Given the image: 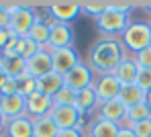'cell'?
<instances>
[{"label":"cell","instance_id":"1","mask_svg":"<svg viewBox=\"0 0 151 137\" xmlns=\"http://www.w3.org/2000/svg\"><path fill=\"white\" fill-rule=\"evenodd\" d=\"M125 45L121 43V39H112V37H100L96 39L90 49H88V57L86 63L88 68L96 74V76H104V74H114L116 66L127 57Z\"/></svg>","mask_w":151,"mask_h":137},{"label":"cell","instance_id":"2","mask_svg":"<svg viewBox=\"0 0 151 137\" xmlns=\"http://www.w3.org/2000/svg\"><path fill=\"white\" fill-rule=\"evenodd\" d=\"M121 43L125 45V51L129 55H135L151 45V25L143 21H133L127 31L121 35Z\"/></svg>","mask_w":151,"mask_h":137},{"label":"cell","instance_id":"3","mask_svg":"<svg viewBox=\"0 0 151 137\" xmlns=\"http://www.w3.org/2000/svg\"><path fill=\"white\" fill-rule=\"evenodd\" d=\"M131 14H123L116 12L114 8H106L100 17L96 19V29L102 33V37H112V39H121V35L127 31L131 25Z\"/></svg>","mask_w":151,"mask_h":137},{"label":"cell","instance_id":"4","mask_svg":"<svg viewBox=\"0 0 151 137\" xmlns=\"http://www.w3.org/2000/svg\"><path fill=\"white\" fill-rule=\"evenodd\" d=\"M10 10V27L8 31L14 37H29V31L33 29L37 21V12L33 10L31 4H8L6 6Z\"/></svg>","mask_w":151,"mask_h":137},{"label":"cell","instance_id":"5","mask_svg":"<svg viewBox=\"0 0 151 137\" xmlns=\"http://www.w3.org/2000/svg\"><path fill=\"white\" fill-rule=\"evenodd\" d=\"M51 59H53V72L59 74V76H65L74 70L76 66L82 63V57L78 53L74 45L72 47H61V49H55L51 53Z\"/></svg>","mask_w":151,"mask_h":137},{"label":"cell","instance_id":"6","mask_svg":"<svg viewBox=\"0 0 151 137\" xmlns=\"http://www.w3.org/2000/svg\"><path fill=\"white\" fill-rule=\"evenodd\" d=\"M49 21L72 25L82 14V2H51L49 6Z\"/></svg>","mask_w":151,"mask_h":137},{"label":"cell","instance_id":"7","mask_svg":"<svg viewBox=\"0 0 151 137\" xmlns=\"http://www.w3.org/2000/svg\"><path fill=\"white\" fill-rule=\"evenodd\" d=\"M121 88H123V82H121L114 74L96 76V80H94V92H96V96H98L100 105H102V102L112 100V98H119Z\"/></svg>","mask_w":151,"mask_h":137},{"label":"cell","instance_id":"8","mask_svg":"<svg viewBox=\"0 0 151 137\" xmlns=\"http://www.w3.org/2000/svg\"><path fill=\"white\" fill-rule=\"evenodd\" d=\"M94 80H96V78H94V72H92V70L88 68V63H84V61H82L80 66H76L70 74L63 76L65 86H70L76 92H82V90L94 86Z\"/></svg>","mask_w":151,"mask_h":137},{"label":"cell","instance_id":"9","mask_svg":"<svg viewBox=\"0 0 151 137\" xmlns=\"http://www.w3.org/2000/svg\"><path fill=\"white\" fill-rule=\"evenodd\" d=\"M76 39V31L72 25H63V23H53L49 21V45L53 49H61V47H72Z\"/></svg>","mask_w":151,"mask_h":137},{"label":"cell","instance_id":"10","mask_svg":"<svg viewBox=\"0 0 151 137\" xmlns=\"http://www.w3.org/2000/svg\"><path fill=\"white\" fill-rule=\"evenodd\" d=\"M53 123L57 125L59 131H68V129H76L78 121L84 117L76 107H53L49 112Z\"/></svg>","mask_w":151,"mask_h":137},{"label":"cell","instance_id":"11","mask_svg":"<svg viewBox=\"0 0 151 137\" xmlns=\"http://www.w3.org/2000/svg\"><path fill=\"white\" fill-rule=\"evenodd\" d=\"M127 107L119 100V98H112V100H108V102H102L100 107H98V117L102 119H106V121H110V123H114V125H119V127H123L127 121Z\"/></svg>","mask_w":151,"mask_h":137},{"label":"cell","instance_id":"12","mask_svg":"<svg viewBox=\"0 0 151 137\" xmlns=\"http://www.w3.org/2000/svg\"><path fill=\"white\" fill-rule=\"evenodd\" d=\"M27 102V115L31 119H37V117H45L49 115L51 109H53V98L51 96H45L43 92H33L31 96L25 98Z\"/></svg>","mask_w":151,"mask_h":137},{"label":"cell","instance_id":"13","mask_svg":"<svg viewBox=\"0 0 151 137\" xmlns=\"http://www.w3.org/2000/svg\"><path fill=\"white\" fill-rule=\"evenodd\" d=\"M51 72H53V59H51V53L43 51V49L27 61V74L33 76L35 80L47 76V74H51Z\"/></svg>","mask_w":151,"mask_h":137},{"label":"cell","instance_id":"14","mask_svg":"<svg viewBox=\"0 0 151 137\" xmlns=\"http://www.w3.org/2000/svg\"><path fill=\"white\" fill-rule=\"evenodd\" d=\"M0 110H2V115H4V119H6V121H10V119H17V117H23V115H27L25 96H21V94L0 96Z\"/></svg>","mask_w":151,"mask_h":137},{"label":"cell","instance_id":"15","mask_svg":"<svg viewBox=\"0 0 151 137\" xmlns=\"http://www.w3.org/2000/svg\"><path fill=\"white\" fill-rule=\"evenodd\" d=\"M119 131H121L119 125H114V123H110V121H106V119L96 115L86 125L84 133H86V137H119Z\"/></svg>","mask_w":151,"mask_h":137},{"label":"cell","instance_id":"16","mask_svg":"<svg viewBox=\"0 0 151 137\" xmlns=\"http://www.w3.org/2000/svg\"><path fill=\"white\" fill-rule=\"evenodd\" d=\"M4 135L6 137H33V119L29 115L10 119L4 127Z\"/></svg>","mask_w":151,"mask_h":137},{"label":"cell","instance_id":"17","mask_svg":"<svg viewBox=\"0 0 151 137\" xmlns=\"http://www.w3.org/2000/svg\"><path fill=\"white\" fill-rule=\"evenodd\" d=\"M98 107H100V100L94 92V86L78 92V100H76V109L80 110L82 115H90V112H98Z\"/></svg>","mask_w":151,"mask_h":137},{"label":"cell","instance_id":"18","mask_svg":"<svg viewBox=\"0 0 151 137\" xmlns=\"http://www.w3.org/2000/svg\"><path fill=\"white\" fill-rule=\"evenodd\" d=\"M119 100L125 105L127 109H131V107H135V105L147 102V92H143L137 84H123L121 94H119Z\"/></svg>","mask_w":151,"mask_h":137},{"label":"cell","instance_id":"19","mask_svg":"<svg viewBox=\"0 0 151 137\" xmlns=\"http://www.w3.org/2000/svg\"><path fill=\"white\" fill-rule=\"evenodd\" d=\"M137 74H139V63L135 61L133 55H127L125 59L116 66V70H114V76L123 84H135Z\"/></svg>","mask_w":151,"mask_h":137},{"label":"cell","instance_id":"20","mask_svg":"<svg viewBox=\"0 0 151 137\" xmlns=\"http://www.w3.org/2000/svg\"><path fill=\"white\" fill-rule=\"evenodd\" d=\"M63 76H59V74H55V72H51L47 76H43V78H39L37 80V90L39 92H43L45 96H55L61 88H63Z\"/></svg>","mask_w":151,"mask_h":137},{"label":"cell","instance_id":"21","mask_svg":"<svg viewBox=\"0 0 151 137\" xmlns=\"http://www.w3.org/2000/svg\"><path fill=\"white\" fill-rule=\"evenodd\" d=\"M59 129L49 115L33 119V137H57Z\"/></svg>","mask_w":151,"mask_h":137},{"label":"cell","instance_id":"22","mask_svg":"<svg viewBox=\"0 0 151 137\" xmlns=\"http://www.w3.org/2000/svg\"><path fill=\"white\" fill-rule=\"evenodd\" d=\"M0 68L6 72L8 78H21L23 74H27V61L19 55H6L0 63Z\"/></svg>","mask_w":151,"mask_h":137},{"label":"cell","instance_id":"23","mask_svg":"<svg viewBox=\"0 0 151 137\" xmlns=\"http://www.w3.org/2000/svg\"><path fill=\"white\" fill-rule=\"evenodd\" d=\"M29 39H33L39 47L49 43V21H43V17H37L33 29L29 31Z\"/></svg>","mask_w":151,"mask_h":137},{"label":"cell","instance_id":"24","mask_svg":"<svg viewBox=\"0 0 151 137\" xmlns=\"http://www.w3.org/2000/svg\"><path fill=\"white\" fill-rule=\"evenodd\" d=\"M145 119H151V109L147 102H141V105H135V107H131V109L127 110V121L123 127H129V125H133V123H141V121H145Z\"/></svg>","mask_w":151,"mask_h":137},{"label":"cell","instance_id":"25","mask_svg":"<svg viewBox=\"0 0 151 137\" xmlns=\"http://www.w3.org/2000/svg\"><path fill=\"white\" fill-rule=\"evenodd\" d=\"M39 51H41V47L33 39H29V37H19L17 39V55L23 57L25 61H29L33 55H37Z\"/></svg>","mask_w":151,"mask_h":137},{"label":"cell","instance_id":"26","mask_svg":"<svg viewBox=\"0 0 151 137\" xmlns=\"http://www.w3.org/2000/svg\"><path fill=\"white\" fill-rule=\"evenodd\" d=\"M76 100H78V92L63 84V88L53 96V107H76Z\"/></svg>","mask_w":151,"mask_h":137},{"label":"cell","instance_id":"27","mask_svg":"<svg viewBox=\"0 0 151 137\" xmlns=\"http://www.w3.org/2000/svg\"><path fill=\"white\" fill-rule=\"evenodd\" d=\"M17 84H19V94L21 96H31L33 92H37V80L29 74H23L21 78H17Z\"/></svg>","mask_w":151,"mask_h":137},{"label":"cell","instance_id":"28","mask_svg":"<svg viewBox=\"0 0 151 137\" xmlns=\"http://www.w3.org/2000/svg\"><path fill=\"white\" fill-rule=\"evenodd\" d=\"M106 8H108V2H92V0L82 2V12L86 17H92V19H98Z\"/></svg>","mask_w":151,"mask_h":137},{"label":"cell","instance_id":"29","mask_svg":"<svg viewBox=\"0 0 151 137\" xmlns=\"http://www.w3.org/2000/svg\"><path fill=\"white\" fill-rule=\"evenodd\" d=\"M135 84H137L143 92H151V70H147V68H139V74H137Z\"/></svg>","mask_w":151,"mask_h":137},{"label":"cell","instance_id":"30","mask_svg":"<svg viewBox=\"0 0 151 137\" xmlns=\"http://www.w3.org/2000/svg\"><path fill=\"white\" fill-rule=\"evenodd\" d=\"M127 129H131L137 137H151V119H145L141 123H133Z\"/></svg>","mask_w":151,"mask_h":137},{"label":"cell","instance_id":"31","mask_svg":"<svg viewBox=\"0 0 151 137\" xmlns=\"http://www.w3.org/2000/svg\"><path fill=\"white\" fill-rule=\"evenodd\" d=\"M135 61L139 63V68H147V70H151V45L135 55Z\"/></svg>","mask_w":151,"mask_h":137},{"label":"cell","instance_id":"32","mask_svg":"<svg viewBox=\"0 0 151 137\" xmlns=\"http://www.w3.org/2000/svg\"><path fill=\"white\" fill-rule=\"evenodd\" d=\"M10 94H19V84H17V78H8L2 90H0V96H10Z\"/></svg>","mask_w":151,"mask_h":137},{"label":"cell","instance_id":"33","mask_svg":"<svg viewBox=\"0 0 151 137\" xmlns=\"http://www.w3.org/2000/svg\"><path fill=\"white\" fill-rule=\"evenodd\" d=\"M6 6H8V2H0V29L2 31L10 27V10Z\"/></svg>","mask_w":151,"mask_h":137},{"label":"cell","instance_id":"34","mask_svg":"<svg viewBox=\"0 0 151 137\" xmlns=\"http://www.w3.org/2000/svg\"><path fill=\"white\" fill-rule=\"evenodd\" d=\"M108 6H110V8H114L116 12L129 14V12H131V10L137 6V4H135V2H108Z\"/></svg>","mask_w":151,"mask_h":137},{"label":"cell","instance_id":"35","mask_svg":"<svg viewBox=\"0 0 151 137\" xmlns=\"http://www.w3.org/2000/svg\"><path fill=\"white\" fill-rule=\"evenodd\" d=\"M57 137H86V133L80 129H68V131H59Z\"/></svg>","mask_w":151,"mask_h":137},{"label":"cell","instance_id":"36","mask_svg":"<svg viewBox=\"0 0 151 137\" xmlns=\"http://www.w3.org/2000/svg\"><path fill=\"white\" fill-rule=\"evenodd\" d=\"M119 137H137L131 129H127V127H121V131H119Z\"/></svg>","mask_w":151,"mask_h":137},{"label":"cell","instance_id":"37","mask_svg":"<svg viewBox=\"0 0 151 137\" xmlns=\"http://www.w3.org/2000/svg\"><path fill=\"white\" fill-rule=\"evenodd\" d=\"M8 80V76H6V72L0 68V90H2V86H4V82Z\"/></svg>","mask_w":151,"mask_h":137},{"label":"cell","instance_id":"38","mask_svg":"<svg viewBox=\"0 0 151 137\" xmlns=\"http://www.w3.org/2000/svg\"><path fill=\"white\" fill-rule=\"evenodd\" d=\"M6 123H8V121L4 119V115H2V110H0V133L4 131V127H6Z\"/></svg>","mask_w":151,"mask_h":137},{"label":"cell","instance_id":"39","mask_svg":"<svg viewBox=\"0 0 151 137\" xmlns=\"http://www.w3.org/2000/svg\"><path fill=\"white\" fill-rule=\"evenodd\" d=\"M147 105H149V109H151V92H147Z\"/></svg>","mask_w":151,"mask_h":137},{"label":"cell","instance_id":"40","mask_svg":"<svg viewBox=\"0 0 151 137\" xmlns=\"http://www.w3.org/2000/svg\"><path fill=\"white\" fill-rule=\"evenodd\" d=\"M145 8H147V12L151 14V2H147V4H145Z\"/></svg>","mask_w":151,"mask_h":137},{"label":"cell","instance_id":"41","mask_svg":"<svg viewBox=\"0 0 151 137\" xmlns=\"http://www.w3.org/2000/svg\"><path fill=\"white\" fill-rule=\"evenodd\" d=\"M2 59H4V53H2V51H0V63H2Z\"/></svg>","mask_w":151,"mask_h":137},{"label":"cell","instance_id":"42","mask_svg":"<svg viewBox=\"0 0 151 137\" xmlns=\"http://www.w3.org/2000/svg\"><path fill=\"white\" fill-rule=\"evenodd\" d=\"M0 137H2V133H0Z\"/></svg>","mask_w":151,"mask_h":137},{"label":"cell","instance_id":"43","mask_svg":"<svg viewBox=\"0 0 151 137\" xmlns=\"http://www.w3.org/2000/svg\"><path fill=\"white\" fill-rule=\"evenodd\" d=\"M149 25H151V21H149Z\"/></svg>","mask_w":151,"mask_h":137}]
</instances>
